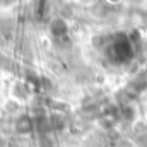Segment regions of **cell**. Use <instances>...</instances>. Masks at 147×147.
Segmentation results:
<instances>
[{
	"instance_id": "cell-1",
	"label": "cell",
	"mask_w": 147,
	"mask_h": 147,
	"mask_svg": "<svg viewBox=\"0 0 147 147\" xmlns=\"http://www.w3.org/2000/svg\"><path fill=\"white\" fill-rule=\"evenodd\" d=\"M16 130H17L19 134H29V132L33 130V121H31L29 118L22 116V118H19L17 123H16Z\"/></svg>"
}]
</instances>
